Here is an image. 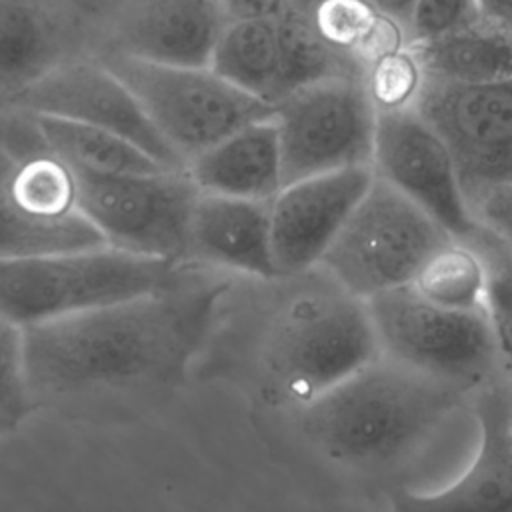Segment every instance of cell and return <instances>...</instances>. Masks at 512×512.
I'll return each mask as SVG.
<instances>
[{"instance_id":"44dd1931","label":"cell","mask_w":512,"mask_h":512,"mask_svg":"<svg viewBox=\"0 0 512 512\" xmlns=\"http://www.w3.org/2000/svg\"><path fill=\"white\" fill-rule=\"evenodd\" d=\"M28 114L46 146L70 168L102 174H138L168 168L116 132L68 118Z\"/></svg>"},{"instance_id":"52a82bcc","label":"cell","mask_w":512,"mask_h":512,"mask_svg":"<svg viewBox=\"0 0 512 512\" xmlns=\"http://www.w3.org/2000/svg\"><path fill=\"white\" fill-rule=\"evenodd\" d=\"M454 236L424 208L376 176L318 262L358 298L406 286Z\"/></svg>"},{"instance_id":"9a60e30c","label":"cell","mask_w":512,"mask_h":512,"mask_svg":"<svg viewBox=\"0 0 512 512\" xmlns=\"http://www.w3.org/2000/svg\"><path fill=\"white\" fill-rule=\"evenodd\" d=\"M478 440L464 470L432 490H402L404 510H512L510 386L498 376L472 394Z\"/></svg>"},{"instance_id":"ac0fdd59","label":"cell","mask_w":512,"mask_h":512,"mask_svg":"<svg viewBox=\"0 0 512 512\" xmlns=\"http://www.w3.org/2000/svg\"><path fill=\"white\" fill-rule=\"evenodd\" d=\"M202 192L272 200L284 186L282 150L274 114L244 124L186 164Z\"/></svg>"},{"instance_id":"1f68e13d","label":"cell","mask_w":512,"mask_h":512,"mask_svg":"<svg viewBox=\"0 0 512 512\" xmlns=\"http://www.w3.org/2000/svg\"><path fill=\"white\" fill-rule=\"evenodd\" d=\"M290 6L298 8V10H304V12H312L322 0H286Z\"/></svg>"},{"instance_id":"d6a6232c","label":"cell","mask_w":512,"mask_h":512,"mask_svg":"<svg viewBox=\"0 0 512 512\" xmlns=\"http://www.w3.org/2000/svg\"><path fill=\"white\" fill-rule=\"evenodd\" d=\"M16 426V422L0 408V434H4V432H8V430H12Z\"/></svg>"},{"instance_id":"7c38bea8","label":"cell","mask_w":512,"mask_h":512,"mask_svg":"<svg viewBox=\"0 0 512 512\" xmlns=\"http://www.w3.org/2000/svg\"><path fill=\"white\" fill-rule=\"evenodd\" d=\"M372 168L456 240L476 228L448 146L410 100L378 104Z\"/></svg>"},{"instance_id":"ffe728a7","label":"cell","mask_w":512,"mask_h":512,"mask_svg":"<svg viewBox=\"0 0 512 512\" xmlns=\"http://www.w3.org/2000/svg\"><path fill=\"white\" fill-rule=\"evenodd\" d=\"M210 68L240 90L274 106L282 98L278 16L228 20Z\"/></svg>"},{"instance_id":"d4e9b609","label":"cell","mask_w":512,"mask_h":512,"mask_svg":"<svg viewBox=\"0 0 512 512\" xmlns=\"http://www.w3.org/2000/svg\"><path fill=\"white\" fill-rule=\"evenodd\" d=\"M310 14L332 44L364 60L366 46L376 38V24L386 20L370 0H322Z\"/></svg>"},{"instance_id":"3957f363","label":"cell","mask_w":512,"mask_h":512,"mask_svg":"<svg viewBox=\"0 0 512 512\" xmlns=\"http://www.w3.org/2000/svg\"><path fill=\"white\" fill-rule=\"evenodd\" d=\"M258 342L256 370L268 400L300 410L378 356L364 298L322 268L288 276Z\"/></svg>"},{"instance_id":"8fae6325","label":"cell","mask_w":512,"mask_h":512,"mask_svg":"<svg viewBox=\"0 0 512 512\" xmlns=\"http://www.w3.org/2000/svg\"><path fill=\"white\" fill-rule=\"evenodd\" d=\"M410 102L448 146L468 202L488 186L512 182V76L486 82L420 76Z\"/></svg>"},{"instance_id":"2e32d148","label":"cell","mask_w":512,"mask_h":512,"mask_svg":"<svg viewBox=\"0 0 512 512\" xmlns=\"http://www.w3.org/2000/svg\"><path fill=\"white\" fill-rule=\"evenodd\" d=\"M226 24L222 0H128L114 22L112 50L160 64L210 66Z\"/></svg>"},{"instance_id":"6da1fadb","label":"cell","mask_w":512,"mask_h":512,"mask_svg":"<svg viewBox=\"0 0 512 512\" xmlns=\"http://www.w3.org/2000/svg\"><path fill=\"white\" fill-rule=\"evenodd\" d=\"M230 280L198 276L32 324L24 370L32 394L178 378L212 330Z\"/></svg>"},{"instance_id":"30bf717a","label":"cell","mask_w":512,"mask_h":512,"mask_svg":"<svg viewBox=\"0 0 512 512\" xmlns=\"http://www.w3.org/2000/svg\"><path fill=\"white\" fill-rule=\"evenodd\" d=\"M378 102L370 76H330L274 104L284 184L372 164Z\"/></svg>"},{"instance_id":"4316f807","label":"cell","mask_w":512,"mask_h":512,"mask_svg":"<svg viewBox=\"0 0 512 512\" xmlns=\"http://www.w3.org/2000/svg\"><path fill=\"white\" fill-rule=\"evenodd\" d=\"M478 0H414L402 28L406 46L442 36L480 14Z\"/></svg>"},{"instance_id":"836d02e7","label":"cell","mask_w":512,"mask_h":512,"mask_svg":"<svg viewBox=\"0 0 512 512\" xmlns=\"http://www.w3.org/2000/svg\"><path fill=\"white\" fill-rule=\"evenodd\" d=\"M508 386H510V418H512V382L508 380Z\"/></svg>"},{"instance_id":"e0dca14e","label":"cell","mask_w":512,"mask_h":512,"mask_svg":"<svg viewBox=\"0 0 512 512\" xmlns=\"http://www.w3.org/2000/svg\"><path fill=\"white\" fill-rule=\"evenodd\" d=\"M188 262L260 280H278L270 234V200L198 194L188 232Z\"/></svg>"},{"instance_id":"83f0119b","label":"cell","mask_w":512,"mask_h":512,"mask_svg":"<svg viewBox=\"0 0 512 512\" xmlns=\"http://www.w3.org/2000/svg\"><path fill=\"white\" fill-rule=\"evenodd\" d=\"M468 208L476 224L512 246V182L484 188L468 202Z\"/></svg>"},{"instance_id":"603a6c76","label":"cell","mask_w":512,"mask_h":512,"mask_svg":"<svg viewBox=\"0 0 512 512\" xmlns=\"http://www.w3.org/2000/svg\"><path fill=\"white\" fill-rule=\"evenodd\" d=\"M486 284L484 258L456 238L432 252L410 282L426 300L454 310H486Z\"/></svg>"},{"instance_id":"ba28073f","label":"cell","mask_w":512,"mask_h":512,"mask_svg":"<svg viewBox=\"0 0 512 512\" xmlns=\"http://www.w3.org/2000/svg\"><path fill=\"white\" fill-rule=\"evenodd\" d=\"M102 62L132 90L184 166L274 106L240 90L210 66H176L110 50Z\"/></svg>"},{"instance_id":"5bb4252c","label":"cell","mask_w":512,"mask_h":512,"mask_svg":"<svg viewBox=\"0 0 512 512\" xmlns=\"http://www.w3.org/2000/svg\"><path fill=\"white\" fill-rule=\"evenodd\" d=\"M374 180L372 164L348 166L284 184L270 200L278 278L312 270Z\"/></svg>"},{"instance_id":"9c48e42d","label":"cell","mask_w":512,"mask_h":512,"mask_svg":"<svg viewBox=\"0 0 512 512\" xmlns=\"http://www.w3.org/2000/svg\"><path fill=\"white\" fill-rule=\"evenodd\" d=\"M70 170L76 204L106 246L146 258L188 262L190 218L200 188L186 168L138 174Z\"/></svg>"},{"instance_id":"7402d4cb","label":"cell","mask_w":512,"mask_h":512,"mask_svg":"<svg viewBox=\"0 0 512 512\" xmlns=\"http://www.w3.org/2000/svg\"><path fill=\"white\" fill-rule=\"evenodd\" d=\"M52 22L30 0H0V90L20 92L60 64Z\"/></svg>"},{"instance_id":"5b68a950","label":"cell","mask_w":512,"mask_h":512,"mask_svg":"<svg viewBox=\"0 0 512 512\" xmlns=\"http://www.w3.org/2000/svg\"><path fill=\"white\" fill-rule=\"evenodd\" d=\"M106 246L76 204L72 170L32 118L0 126V258Z\"/></svg>"},{"instance_id":"4dcf8cb0","label":"cell","mask_w":512,"mask_h":512,"mask_svg":"<svg viewBox=\"0 0 512 512\" xmlns=\"http://www.w3.org/2000/svg\"><path fill=\"white\" fill-rule=\"evenodd\" d=\"M482 14L512 26V0H478Z\"/></svg>"},{"instance_id":"277c9868","label":"cell","mask_w":512,"mask_h":512,"mask_svg":"<svg viewBox=\"0 0 512 512\" xmlns=\"http://www.w3.org/2000/svg\"><path fill=\"white\" fill-rule=\"evenodd\" d=\"M192 262L110 246L0 258V314L20 328L180 282Z\"/></svg>"},{"instance_id":"4fadbf2b","label":"cell","mask_w":512,"mask_h":512,"mask_svg":"<svg viewBox=\"0 0 512 512\" xmlns=\"http://www.w3.org/2000/svg\"><path fill=\"white\" fill-rule=\"evenodd\" d=\"M24 112L76 120L116 132L168 168H186L154 128L132 90L102 60H70L12 96Z\"/></svg>"},{"instance_id":"484cf974","label":"cell","mask_w":512,"mask_h":512,"mask_svg":"<svg viewBox=\"0 0 512 512\" xmlns=\"http://www.w3.org/2000/svg\"><path fill=\"white\" fill-rule=\"evenodd\" d=\"M24 330L0 314V408L18 424L30 410Z\"/></svg>"},{"instance_id":"cb8c5ba5","label":"cell","mask_w":512,"mask_h":512,"mask_svg":"<svg viewBox=\"0 0 512 512\" xmlns=\"http://www.w3.org/2000/svg\"><path fill=\"white\" fill-rule=\"evenodd\" d=\"M484 258L488 284H486V314L490 318L502 370L512 382V246L476 224L464 238Z\"/></svg>"},{"instance_id":"7a4b0ae2","label":"cell","mask_w":512,"mask_h":512,"mask_svg":"<svg viewBox=\"0 0 512 512\" xmlns=\"http://www.w3.org/2000/svg\"><path fill=\"white\" fill-rule=\"evenodd\" d=\"M472 394L382 354L298 410L300 432L330 464L392 480L414 470L460 416Z\"/></svg>"},{"instance_id":"8992f818","label":"cell","mask_w":512,"mask_h":512,"mask_svg":"<svg viewBox=\"0 0 512 512\" xmlns=\"http://www.w3.org/2000/svg\"><path fill=\"white\" fill-rule=\"evenodd\" d=\"M378 354L474 394L506 376L486 310H454L410 284L366 298Z\"/></svg>"},{"instance_id":"d6986e66","label":"cell","mask_w":512,"mask_h":512,"mask_svg":"<svg viewBox=\"0 0 512 512\" xmlns=\"http://www.w3.org/2000/svg\"><path fill=\"white\" fill-rule=\"evenodd\" d=\"M406 48L426 78L486 82L512 76V26L482 12L442 36Z\"/></svg>"},{"instance_id":"f546056e","label":"cell","mask_w":512,"mask_h":512,"mask_svg":"<svg viewBox=\"0 0 512 512\" xmlns=\"http://www.w3.org/2000/svg\"><path fill=\"white\" fill-rule=\"evenodd\" d=\"M370 4L386 18L390 20L402 34V28L408 20L410 8L414 4V0H370Z\"/></svg>"},{"instance_id":"f1b7e54d","label":"cell","mask_w":512,"mask_h":512,"mask_svg":"<svg viewBox=\"0 0 512 512\" xmlns=\"http://www.w3.org/2000/svg\"><path fill=\"white\" fill-rule=\"evenodd\" d=\"M228 20L238 18H274L286 8V0H222Z\"/></svg>"}]
</instances>
